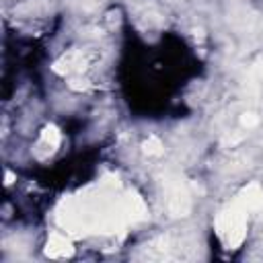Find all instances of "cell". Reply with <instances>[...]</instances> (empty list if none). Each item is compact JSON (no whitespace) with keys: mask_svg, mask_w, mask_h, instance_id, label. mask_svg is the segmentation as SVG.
<instances>
[{"mask_svg":"<svg viewBox=\"0 0 263 263\" xmlns=\"http://www.w3.org/2000/svg\"><path fill=\"white\" fill-rule=\"evenodd\" d=\"M247 214L249 212L234 199L216 218V230L226 249H236L242 242L247 232Z\"/></svg>","mask_w":263,"mask_h":263,"instance_id":"1","label":"cell"},{"mask_svg":"<svg viewBox=\"0 0 263 263\" xmlns=\"http://www.w3.org/2000/svg\"><path fill=\"white\" fill-rule=\"evenodd\" d=\"M164 187V203L171 216H187L191 210V195L187 185L179 177H166Z\"/></svg>","mask_w":263,"mask_h":263,"instance_id":"2","label":"cell"},{"mask_svg":"<svg viewBox=\"0 0 263 263\" xmlns=\"http://www.w3.org/2000/svg\"><path fill=\"white\" fill-rule=\"evenodd\" d=\"M236 201H238L247 212L259 210V208L263 205V191H261V187H259L257 183H251V185H247V187L240 191V195L236 197Z\"/></svg>","mask_w":263,"mask_h":263,"instance_id":"3","label":"cell"},{"mask_svg":"<svg viewBox=\"0 0 263 263\" xmlns=\"http://www.w3.org/2000/svg\"><path fill=\"white\" fill-rule=\"evenodd\" d=\"M45 255L53 257V259H62V257H70L72 255V245L68 238H64L62 234H51L45 247Z\"/></svg>","mask_w":263,"mask_h":263,"instance_id":"4","label":"cell"},{"mask_svg":"<svg viewBox=\"0 0 263 263\" xmlns=\"http://www.w3.org/2000/svg\"><path fill=\"white\" fill-rule=\"evenodd\" d=\"M60 144V132L53 127V125H47L43 132H41V138H39V144L37 148H43L47 154H51Z\"/></svg>","mask_w":263,"mask_h":263,"instance_id":"5","label":"cell"},{"mask_svg":"<svg viewBox=\"0 0 263 263\" xmlns=\"http://www.w3.org/2000/svg\"><path fill=\"white\" fill-rule=\"evenodd\" d=\"M162 144H160V140L158 138H148L146 142H144V152L146 154H150V156H154V154H160L162 150Z\"/></svg>","mask_w":263,"mask_h":263,"instance_id":"6","label":"cell"},{"mask_svg":"<svg viewBox=\"0 0 263 263\" xmlns=\"http://www.w3.org/2000/svg\"><path fill=\"white\" fill-rule=\"evenodd\" d=\"M240 123H242V125H247V127H255V125L259 123V119H257V115H255V113H245V115H242V119H240Z\"/></svg>","mask_w":263,"mask_h":263,"instance_id":"7","label":"cell"}]
</instances>
